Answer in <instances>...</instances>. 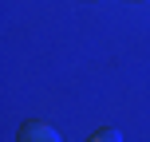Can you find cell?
Returning a JSON list of instances; mask_svg holds the SVG:
<instances>
[{
  "mask_svg": "<svg viewBox=\"0 0 150 142\" xmlns=\"http://www.w3.org/2000/svg\"><path fill=\"white\" fill-rule=\"evenodd\" d=\"M95 138H99V142H111V138H122V134H119V130H115V126H107V130H99Z\"/></svg>",
  "mask_w": 150,
  "mask_h": 142,
  "instance_id": "cell-2",
  "label": "cell"
},
{
  "mask_svg": "<svg viewBox=\"0 0 150 142\" xmlns=\"http://www.w3.org/2000/svg\"><path fill=\"white\" fill-rule=\"evenodd\" d=\"M20 138H24V142H55L59 134H55V126H52V122H24Z\"/></svg>",
  "mask_w": 150,
  "mask_h": 142,
  "instance_id": "cell-1",
  "label": "cell"
}]
</instances>
